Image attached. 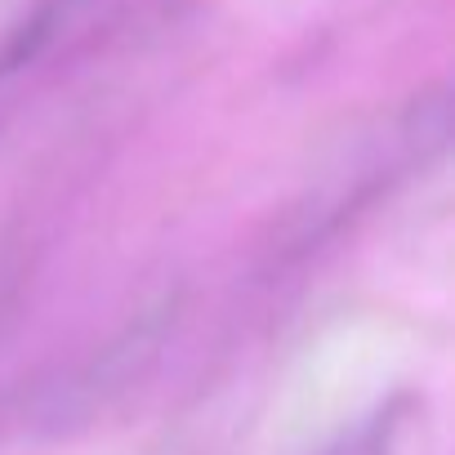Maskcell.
I'll list each match as a JSON object with an SVG mask.
<instances>
[{
    "mask_svg": "<svg viewBox=\"0 0 455 455\" xmlns=\"http://www.w3.org/2000/svg\"><path fill=\"white\" fill-rule=\"evenodd\" d=\"M411 424H415V397L393 393L375 402L366 415H357L353 424H344L317 455H402Z\"/></svg>",
    "mask_w": 455,
    "mask_h": 455,
    "instance_id": "obj_1",
    "label": "cell"
}]
</instances>
